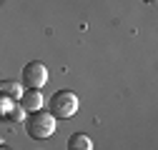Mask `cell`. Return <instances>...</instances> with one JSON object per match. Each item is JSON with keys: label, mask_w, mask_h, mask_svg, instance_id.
I'll return each instance as SVG.
<instances>
[{"label": "cell", "mask_w": 158, "mask_h": 150, "mask_svg": "<svg viewBox=\"0 0 158 150\" xmlns=\"http://www.w3.org/2000/svg\"><path fill=\"white\" fill-rule=\"evenodd\" d=\"M78 95L73 90H58L55 95L50 98V105H48V112L53 118H63V120H68V118H73L75 112H78Z\"/></svg>", "instance_id": "cell-1"}, {"label": "cell", "mask_w": 158, "mask_h": 150, "mask_svg": "<svg viewBox=\"0 0 158 150\" xmlns=\"http://www.w3.org/2000/svg\"><path fill=\"white\" fill-rule=\"evenodd\" d=\"M25 130L33 140H45L55 133V118L50 112H43V110H35L30 112V118L25 120Z\"/></svg>", "instance_id": "cell-2"}, {"label": "cell", "mask_w": 158, "mask_h": 150, "mask_svg": "<svg viewBox=\"0 0 158 150\" xmlns=\"http://www.w3.org/2000/svg\"><path fill=\"white\" fill-rule=\"evenodd\" d=\"M23 83H25L28 88L40 90V88L48 83V68H45L43 63H38V60L28 63V65L23 68Z\"/></svg>", "instance_id": "cell-3"}, {"label": "cell", "mask_w": 158, "mask_h": 150, "mask_svg": "<svg viewBox=\"0 0 158 150\" xmlns=\"http://www.w3.org/2000/svg\"><path fill=\"white\" fill-rule=\"evenodd\" d=\"M20 108L25 112H35V110H43V93L40 90H23V95H20Z\"/></svg>", "instance_id": "cell-4"}, {"label": "cell", "mask_w": 158, "mask_h": 150, "mask_svg": "<svg viewBox=\"0 0 158 150\" xmlns=\"http://www.w3.org/2000/svg\"><path fill=\"white\" fill-rule=\"evenodd\" d=\"M68 150H93V140L83 133H75L68 138Z\"/></svg>", "instance_id": "cell-5"}, {"label": "cell", "mask_w": 158, "mask_h": 150, "mask_svg": "<svg viewBox=\"0 0 158 150\" xmlns=\"http://www.w3.org/2000/svg\"><path fill=\"white\" fill-rule=\"evenodd\" d=\"M0 95L13 98V100H20L23 88H20V83H15V80H3V83H0Z\"/></svg>", "instance_id": "cell-6"}, {"label": "cell", "mask_w": 158, "mask_h": 150, "mask_svg": "<svg viewBox=\"0 0 158 150\" xmlns=\"http://www.w3.org/2000/svg\"><path fill=\"white\" fill-rule=\"evenodd\" d=\"M0 150H8V148H0Z\"/></svg>", "instance_id": "cell-7"}, {"label": "cell", "mask_w": 158, "mask_h": 150, "mask_svg": "<svg viewBox=\"0 0 158 150\" xmlns=\"http://www.w3.org/2000/svg\"><path fill=\"white\" fill-rule=\"evenodd\" d=\"M146 3H151V0H146Z\"/></svg>", "instance_id": "cell-8"}]
</instances>
